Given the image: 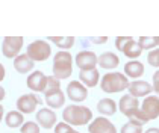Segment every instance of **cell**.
<instances>
[{
	"instance_id": "obj_4",
	"label": "cell",
	"mask_w": 159,
	"mask_h": 133,
	"mask_svg": "<svg viewBox=\"0 0 159 133\" xmlns=\"http://www.w3.org/2000/svg\"><path fill=\"white\" fill-rule=\"evenodd\" d=\"M73 73V56L68 51H58L53 58V76L58 80L68 79Z\"/></svg>"
},
{
	"instance_id": "obj_2",
	"label": "cell",
	"mask_w": 159,
	"mask_h": 133,
	"mask_svg": "<svg viewBox=\"0 0 159 133\" xmlns=\"http://www.w3.org/2000/svg\"><path fill=\"white\" fill-rule=\"evenodd\" d=\"M64 122L70 126H85L89 121H93V112L91 109L80 104H70L62 112Z\"/></svg>"
},
{
	"instance_id": "obj_14",
	"label": "cell",
	"mask_w": 159,
	"mask_h": 133,
	"mask_svg": "<svg viewBox=\"0 0 159 133\" xmlns=\"http://www.w3.org/2000/svg\"><path fill=\"white\" fill-rule=\"evenodd\" d=\"M127 91L129 94L135 98H139V97H147L150 95V92L153 91L152 85L147 83L146 80H135L132 83H129L127 86Z\"/></svg>"
},
{
	"instance_id": "obj_18",
	"label": "cell",
	"mask_w": 159,
	"mask_h": 133,
	"mask_svg": "<svg viewBox=\"0 0 159 133\" xmlns=\"http://www.w3.org/2000/svg\"><path fill=\"white\" fill-rule=\"evenodd\" d=\"M34 65L35 62L30 59L27 55H18L15 59H14V68L21 74H26V73L32 71L34 70Z\"/></svg>"
},
{
	"instance_id": "obj_12",
	"label": "cell",
	"mask_w": 159,
	"mask_h": 133,
	"mask_svg": "<svg viewBox=\"0 0 159 133\" xmlns=\"http://www.w3.org/2000/svg\"><path fill=\"white\" fill-rule=\"evenodd\" d=\"M27 88L34 92H44L47 85V76L43 71H34L27 77Z\"/></svg>"
},
{
	"instance_id": "obj_19",
	"label": "cell",
	"mask_w": 159,
	"mask_h": 133,
	"mask_svg": "<svg viewBox=\"0 0 159 133\" xmlns=\"http://www.w3.org/2000/svg\"><path fill=\"white\" fill-rule=\"evenodd\" d=\"M144 74V65L139 62V60H129L126 65H124V76L126 77H130V79H138Z\"/></svg>"
},
{
	"instance_id": "obj_33",
	"label": "cell",
	"mask_w": 159,
	"mask_h": 133,
	"mask_svg": "<svg viewBox=\"0 0 159 133\" xmlns=\"http://www.w3.org/2000/svg\"><path fill=\"white\" fill-rule=\"evenodd\" d=\"M5 74H6V73H5V67H3V65L0 64V82H2V80L5 79Z\"/></svg>"
},
{
	"instance_id": "obj_1",
	"label": "cell",
	"mask_w": 159,
	"mask_h": 133,
	"mask_svg": "<svg viewBox=\"0 0 159 133\" xmlns=\"http://www.w3.org/2000/svg\"><path fill=\"white\" fill-rule=\"evenodd\" d=\"M118 109H120V112H121L123 115H126V117L129 118L130 122H134L136 126H141V127H143L146 122H148L147 117L141 112V109H139L138 98L132 97L130 94H126V95L121 97Z\"/></svg>"
},
{
	"instance_id": "obj_32",
	"label": "cell",
	"mask_w": 159,
	"mask_h": 133,
	"mask_svg": "<svg viewBox=\"0 0 159 133\" xmlns=\"http://www.w3.org/2000/svg\"><path fill=\"white\" fill-rule=\"evenodd\" d=\"M91 41H93V42H96V44H105V42L108 41V36H98V38H91Z\"/></svg>"
},
{
	"instance_id": "obj_23",
	"label": "cell",
	"mask_w": 159,
	"mask_h": 133,
	"mask_svg": "<svg viewBox=\"0 0 159 133\" xmlns=\"http://www.w3.org/2000/svg\"><path fill=\"white\" fill-rule=\"evenodd\" d=\"M49 41L55 42V46H58L61 50H68L73 47L74 36H49Z\"/></svg>"
},
{
	"instance_id": "obj_31",
	"label": "cell",
	"mask_w": 159,
	"mask_h": 133,
	"mask_svg": "<svg viewBox=\"0 0 159 133\" xmlns=\"http://www.w3.org/2000/svg\"><path fill=\"white\" fill-rule=\"evenodd\" d=\"M152 88H153V91L159 95V70L153 74V85H152Z\"/></svg>"
},
{
	"instance_id": "obj_30",
	"label": "cell",
	"mask_w": 159,
	"mask_h": 133,
	"mask_svg": "<svg viewBox=\"0 0 159 133\" xmlns=\"http://www.w3.org/2000/svg\"><path fill=\"white\" fill-rule=\"evenodd\" d=\"M71 130H73L71 126L67 124V122H58L55 126V133H70Z\"/></svg>"
},
{
	"instance_id": "obj_5",
	"label": "cell",
	"mask_w": 159,
	"mask_h": 133,
	"mask_svg": "<svg viewBox=\"0 0 159 133\" xmlns=\"http://www.w3.org/2000/svg\"><path fill=\"white\" fill-rule=\"evenodd\" d=\"M50 53H52L50 44L43 41V39H37V41L30 42L27 46V50H26V55L34 62H43V60L49 59Z\"/></svg>"
},
{
	"instance_id": "obj_11",
	"label": "cell",
	"mask_w": 159,
	"mask_h": 133,
	"mask_svg": "<svg viewBox=\"0 0 159 133\" xmlns=\"http://www.w3.org/2000/svg\"><path fill=\"white\" fill-rule=\"evenodd\" d=\"M74 62L80 70H93L97 65V55L89 51V50H84V51H79L76 55Z\"/></svg>"
},
{
	"instance_id": "obj_20",
	"label": "cell",
	"mask_w": 159,
	"mask_h": 133,
	"mask_svg": "<svg viewBox=\"0 0 159 133\" xmlns=\"http://www.w3.org/2000/svg\"><path fill=\"white\" fill-rule=\"evenodd\" d=\"M97 110L100 115L105 117H111L117 112V103L112 98H102L97 103Z\"/></svg>"
},
{
	"instance_id": "obj_36",
	"label": "cell",
	"mask_w": 159,
	"mask_h": 133,
	"mask_svg": "<svg viewBox=\"0 0 159 133\" xmlns=\"http://www.w3.org/2000/svg\"><path fill=\"white\" fill-rule=\"evenodd\" d=\"M3 115H5V109H3V106L0 104V121L3 120Z\"/></svg>"
},
{
	"instance_id": "obj_28",
	"label": "cell",
	"mask_w": 159,
	"mask_h": 133,
	"mask_svg": "<svg viewBox=\"0 0 159 133\" xmlns=\"http://www.w3.org/2000/svg\"><path fill=\"white\" fill-rule=\"evenodd\" d=\"M147 62L152 65V67H159V48L156 50H152L147 56Z\"/></svg>"
},
{
	"instance_id": "obj_15",
	"label": "cell",
	"mask_w": 159,
	"mask_h": 133,
	"mask_svg": "<svg viewBox=\"0 0 159 133\" xmlns=\"http://www.w3.org/2000/svg\"><path fill=\"white\" fill-rule=\"evenodd\" d=\"M44 100L49 104V108L59 109L65 103V94L61 91V88L59 89H53V91H47V92H44Z\"/></svg>"
},
{
	"instance_id": "obj_29",
	"label": "cell",
	"mask_w": 159,
	"mask_h": 133,
	"mask_svg": "<svg viewBox=\"0 0 159 133\" xmlns=\"http://www.w3.org/2000/svg\"><path fill=\"white\" fill-rule=\"evenodd\" d=\"M134 38H130V36H117V39H115V47H117V50H120L121 51L123 48H124V46L129 42V41H132Z\"/></svg>"
},
{
	"instance_id": "obj_25",
	"label": "cell",
	"mask_w": 159,
	"mask_h": 133,
	"mask_svg": "<svg viewBox=\"0 0 159 133\" xmlns=\"http://www.w3.org/2000/svg\"><path fill=\"white\" fill-rule=\"evenodd\" d=\"M41 127L38 126L35 121H26L23 122V126L20 127V132L21 133H39Z\"/></svg>"
},
{
	"instance_id": "obj_37",
	"label": "cell",
	"mask_w": 159,
	"mask_h": 133,
	"mask_svg": "<svg viewBox=\"0 0 159 133\" xmlns=\"http://www.w3.org/2000/svg\"><path fill=\"white\" fill-rule=\"evenodd\" d=\"M70 133H79V132H76V130H71V132H70Z\"/></svg>"
},
{
	"instance_id": "obj_17",
	"label": "cell",
	"mask_w": 159,
	"mask_h": 133,
	"mask_svg": "<svg viewBox=\"0 0 159 133\" xmlns=\"http://www.w3.org/2000/svg\"><path fill=\"white\" fill-rule=\"evenodd\" d=\"M97 64L102 68H105V70H114V68L118 67L120 59H118V56L114 55L112 51H105V53H102L97 58Z\"/></svg>"
},
{
	"instance_id": "obj_3",
	"label": "cell",
	"mask_w": 159,
	"mask_h": 133,
	"mask_svg": "<svg viewBox=\"0 0 159 133\" xmlns=\"http://www.w3.org/2000/svg\"><path fill=\"white\" fill-rule=\"evenodd\" d=\"M129 79L121 74V73H106L102 80H100V88L103 92H108V94H115V92H120V91H124L127 89L129 86Z\"/></svg>"
},
{
	"instance_id": "obj_10",
	"label": "cell",
	"mask_w": 159,
	"mask_h": 133,
	"mask_svg": "<svg viewBox=\"0 0 159 133\" xmlns=\"http://www.w3.org/2000/svg\"><path fill=\"white\" fill-rule=\"evenodd\" d=\"M89 133H117V127L111 122L106 117H97L89 122L88 127Z\"/></svg>"
},
{
	"instance_id": "obj_22",
	"label": "cell",
	"mask_w": 159,
	"mask_h": 133,
	"mask_svg": "<svg viewBox=\"0 0 159 133\" xmlns=\"http://www.w3.org/2000/svg\"><path fill=\"white\" fill-rule=\"evenodd\" d=\"M121 53L124 55V56H127L129 59H136V58H139L141 56V53H143V48H141V46L138 44V41H135V39H132V41H129L126 46H124V48L121 50Z\"/></svg>"
},
{
	"instance_id": "obj_34",
	"label": "cell",
	"mask_w": 159,
	"mask_h": 133,
	"mask_svg": "<svg viewBox=\"0 0 159 133\" xmlns=\"http://www.w3.org/2000/svg\"><path fill=\"white\" fill-rule=\"evenodd\" d=\"M5 95H6V92H5V89H3V88L0 86V101H2V100L5 98Z\"/></svg>"
},
{
	"instance_id": "obj_7",
	"label": "cell",
	"mask_w": 159,
	"mask_h": 133,
	"mask_svg": "<svg viewBox=\"0 0 159 133\" xmlns=\"http://www.w3.org/2000/svg\"><path fill=\"white\" fill-rule=\"evenodd\" d=\"M37 104H41V98H39L37 94H34V92L25 94V95H21L17 100V109H18V112H21L23 115L34 113L35 109H37Z\"/></svg>"
},
{
	"instance_id": "obj_24",
	"label": "cell",
	"mask_w": 159,
	"mask_h": 133,
	"mask_svg": "<svg viewBox=\"0 0 159 133\" xmlns=\"http://www.w3.org/2000/svg\"><path fill=\"white\" fill-rule=\"evenodd\" d=\"M159 36H141L138 39V44L143 50H152L153 47H158Z\"/></svg>"
},
{
	"instance_id": "obj_9",
	"label": "cell",
	"mask_w": 159,
	"mask_h": 133,
	"mask_svg": "<svg viewBox=\"0 0 159 133\" xmlns=\"http://www.w3.org/2000/svg\"><path fill=\"white\" fill-rule=\"evenodd\" d=\"M67 95H68V98H70L71 101H74V103H80V101L86 100L88 89H86L85 85H82L79 80H73V82H70L68 86H67Z\"/></svg>"
},
{
	"instance_id": "obj_16",
	"label": "cell",
	"mask_w": 159,
	"mask_h": 133,
	"mask_svg": "<svg viewBox=\"0 0 159 133\" xmlns=\"http://www.w3.org/2000/svg\"><path fill=\"white\" fill-rule=\"evenodd\" d=\"M100 74H98L97 68L93 70H80L79 73V82L82 85H85L86 88H94L98 83Z\"/></svg>"
},
{
	"instance_id": "obj_8",
	"label": "cell",
	"mask_w": 159,
	"mask_h": 133,
	"mask_svg": "<svg viewBox=\"0 0 159 133\" xmlns=\"http://www.w3.org/2000/svg\"><path fill=\"white\" fill-rule=\"evenodd\" d=\"M141 112L147 117V120H156L159 117V97L158 95H147L146 100L139 104Z\"/></svg>"
},
{
	"instance_id": "obj_13",
	"label": "cell",
	"mask_w": 159,
	"mask_h": 133,
	"mask_svg": "<svg viewBox=\"0 0 159 133\" xmlns=\"http://www.w3.org/2000/svg\"><path fill=\"white\" fill-rule=\"evenodd\" d=\"M37 124L43 129H52L56 126V113L49 108H43L37 112Z\"/></svg>"
},
{
	"instance_id": "obj_26",
	"label": "cell",
	"mask_w": 159,
	"mask_h": 133,
	"mask_svg": "<svg viewBox=\"0 0 159 133\" xmlns=\"http://www.w3.org/2000/svg\"><path fill=\"white\" fill-rule=\"evenodd\" d=\"M121 133H143V127L129 121L121 127Z\"/></svg>"
},
{
	"instance_id": "obj_35",
	"label": "cell",
	"mask_w": 159,
	"mask_h": 133,
	"mask_svg": "<svg viewBox=\"0 0 159 133\" xmlns=\"http://www.w3.org/2000/svg\"><path fill=\"white\" fill-rule=\"evenodd\" d=\"M146 133H159V129H156V127H152V129L146 130Z\"/></svg>"
},
{
	"instance_id": "obj_27",
	"label": "cell",
	"mask_w": 159,
	"mask_h": 133,
	"mask_svg": "<svg viewBox=\"0 0 159 133\" xmlns=\"http://www.w3.org/2000/svg\"><path fill=\"white\" fill-rule=\"evenodd\" d=\"M61 88V80H58L55 76H47V85H46V91H53V89H59Z\"/></svg>"
},
{
	"instance_id": "obj_6",
	"label": "cell",
	"mask_w": 159,
	"mask_h": 133,
	"mask_svg": "<svg viewBox=\"0 0 159 133\" xmlns=\"http://www.w3.org/2000/svg\"><path fill=\"white\" fill-rule=\"evenodd\" d=\"M23 47V36H5L2 42V53L8 59H15Z\"/></svg>"
},
{
	"instance_id": "obj_38",
	"label": "cell",
	"mask_w": 159,
	"mask_h": 133,
	"mask_svg": "<svg viewBox=\"0 0 159 133\" xmlns=\"http://www.w3.org/2000/svg\"><path fill=\"white\" fill-rule=\"evenodd\" d=\"M158 46H159V42H158Z\"/></svg>"
},
{
	"instance_id": "obj_21",
	"label": "cell",
	"mask_w": 159,
	"mask_h": 133,
	"mask_svg": "<svg viewBox=\"0 0 159 133\" xmlns=\"http://www.w3.org/2000/svg\"><path fill=\"white\" fill-rule=\"evenodd\" d=\"M5 122H6V126H8L9 129H17V127H21V126H23L25 117H23V113L18 112V110H11V112L6 113Z\"/></svg>"
}]
</instances>
